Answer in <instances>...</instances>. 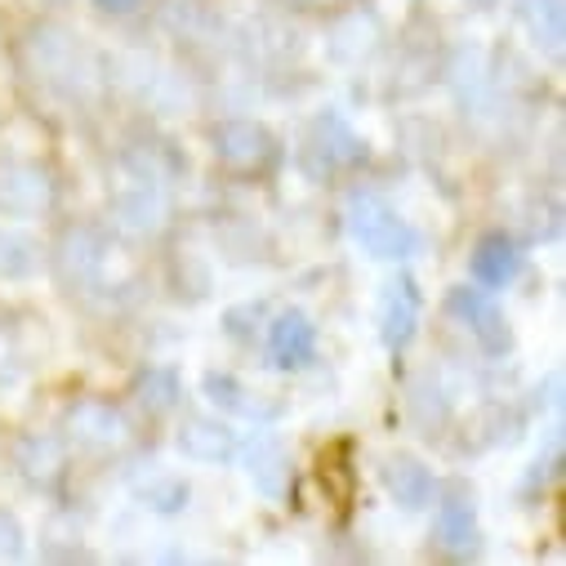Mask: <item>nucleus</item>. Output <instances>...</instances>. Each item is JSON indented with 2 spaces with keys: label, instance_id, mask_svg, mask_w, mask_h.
I'll return each instance as SVG.
<instances>
[{
  "label": "nucleus",
  "instance_id": "obj_2",
  "mask_svg": "<svg viewBox=\"0 0 566 566\" xmlns=\"http://www.w3.org/2000/svg\"><path fill=\"white\" fill-rule=\"evenodd\" d=\"M473 272H478V281H486V286H504V281L517 272V254H513V245H509L504 237L482 241V250L473 254Z\"/></svg>",
  "mask_w": 566,
  "mask_h": 566
},
{
  "label": "nucleus",
  "instance_id": "obj_1",
  "mask_svg": "<svg viewBox=\"0 0 566 566\" xmlns=\"http://www.w3.org/2000/svg\"><path fill=\"white\" fill-rule=\"evenodd\" d=\"M308 353H313V326L304 317L276 322V331H272V357L281 366H300V361H308Z\"/></svg>",
  "mask_w": 566,
  "mask_h": 566
},
{
  "label": "nucleus",
  "instance_id": "obj_3",
  "mask_svg": "<svg viewBox=\"0 0 566 566\" xmlns=\"http://www.w3.org/2000/svg\"><path fill=\"white\" fill-rule=\"evenodd\" d=\"M107 6H116V10H125V6H129V0H107Z\"/></svg>",
  "mask_w": 566,
  "mask_h": 566
}]
</instances>
